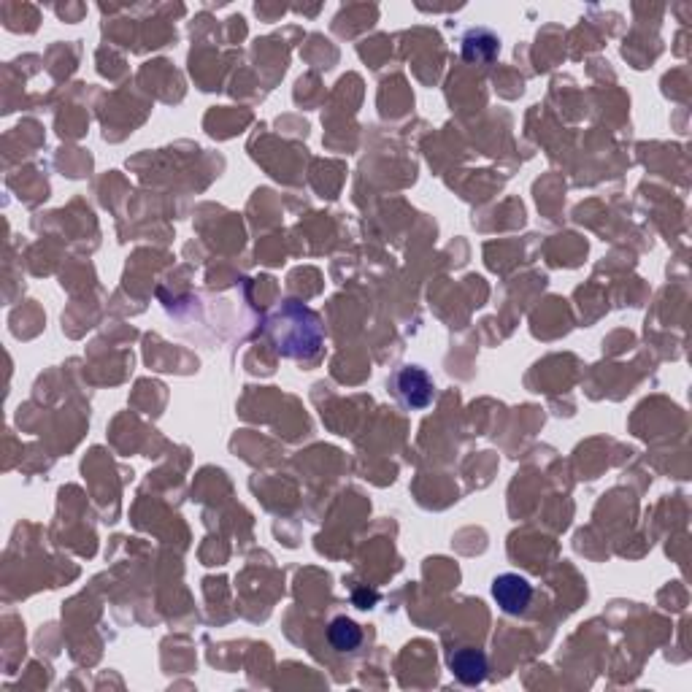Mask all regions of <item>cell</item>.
I'll list each match as a JSON object with an SVG mask.
<instances>
[{
    "mask_svg": "<svg viewBox=\"0 0 692 692\" xmlns=\"http://www.w3.org/2000/svg\"><path fill=\"white\" fill-rule=\"evenodd\" d=\"M268 333L274 341L276 355L301 360V363H314L325 346L322 322L301 301H284L268 322Z\"/></svg>",
    "mask_w": 692,
    "mask_h": 692,
    "instance_id": "cell-1",
    "label": "cell"
},
{
    "mask_svg": "<svg viewBox=\"0 0 692 692\" xmlns=\"http://www.w3.org/2000/svg\"><path fill=\"white\" fill-rule=\"evenodd\" d=\"M501 52V41L487 28L468 30L463 38V57L471 63H490Z\"/></svg>",
    "mask_w": 692,
    "mask_h": 692,
    "instance_id": "cell-5",
    "label": "cell"
},
{
    "mask_svg": "<svg viewBox=\"0 0 692 692\" xmlns=\"http://www.w3.org/2000/svg\"><path fill=\"white\" fill-rule=\"evenodd\" d=\"M392 392L406 409H428L436 398V384L430 374L419 365H403L392 376Z\"/></svg>",
    "mask_w": 692,
    "mask_h": 692,
    "instance_id": "cell-2",
    "label": "cell"
},
{
    "mask_svg": "<svg viewBox=\"0 0 692 692\" xmlns=\"http://www.w3.org/2000/svg\"><path fill=\"white\" fill-rule=\"evenodd\" d=\"M376 601H379V595H376V592H365V590L355 592V603L360 606V609H371Z\"/></svg>",
    "mask_w": 692,
    "mask_h": 692,
    "instance_id": "cell-7",
    "label": "cell"
},
{
    "mask_svg": "<svg viewBox=\"0 0 692 692\" xmlns=\"http://www.w3.org/2000/svg\"><path fill=\"white\" fill-rule=\"evenodd\" d=\"M449 671H452V676H455L460 684H465V687H476V684H482L484 679H487L490 665H487V655H484L482 649L463 647L455 649V652L449 655Z\"/></svg>",
    "mask_w": 692,
    "mask_h": 692,
    "instance_id": "cell-4",
    "label": "cell"
},
{
    "mask_svg": "<svg viewBox=\"0 0 692 692\" xmlns=\"http://www.w3.org/2000/svg\"><path fill=\"white\" fill-rule=\"evenodd\" d=\"M492 598L506 614H525L533 601V584L519 574H501L492 582Z\"/></svg>",
    "mask_w": 692,
    "mask_h": 692,
    "instance_id": "cell-3",
    "label": "cell"
},
{
    "mask_svg": "<svg viewBox=\"0 0 692 692\" xmlns=\"http://www.w3.org/2000/svg\"><path fill=\"white\" fill-rule=\"evenodd\" d=\"M328 641L336 652H355L363 644V628L349 617H336L328 628Z\"/></svg>",
    "mask_w": 692,
    "mask_h": 692,
    "instance_id": "cell-6",
    "label": "cell"
}]
</instances>
